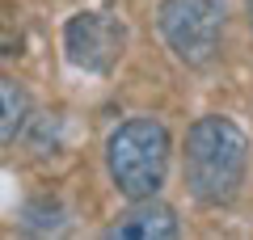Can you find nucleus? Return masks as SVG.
<instances>
[{
    "instance_id": "f257e3e1",
    "label": "nucleus",
    "mask_w": 253,
    "mask_h": 240,
    "mask_svg": "<svg viewBox=\"0 0 253 240\" xmlns=\"http://www.w3.org/2000/svg\"><path fill=\"white\" fill-rule=\"evenodd\" d=\"M249 139L232 118L207 114L186 135V186L203 206H228L241 194Z\"/></svg>"
},
{
    "instance_id": "f03ea898",
    "label": "nucleus",
    "mask_w": 253,
    "mask_h": 240,
    "mask_svg": "<svg viewBox=\"0 0 253 240\" xmlns=\"http://www.w3.org/2000/svg\"><path fill=\"white\" fill-rule=\"evenodd\" d=\"M106 169L123 198L148 202L161 194L169 169V131L156 118H126L106 143Z\"/></svg>"
},
{
    "instance_id": "7ed1b4c3",
    "label": "nucleus",
    "mask_w": 253,
    "mask_h": 240,
    "mask_svg": "<svg viewBox=\"0 0 253 240\" xmlns=\"http://www.w3.org/2000/svg\"><path fill=\"white\" fill-rule=\"evenodd\" d=\"M161 34L186 68H207L224 46L228 4L224 0H161Z\"/></svg>"
},
{
    "instance_id": "20e7f679",
    "label": "nucleus",
    "mask_w": 253,
    "mask_h": 240,
    "mask_svg": "<svg viewBox=\"0 0 253 240\" xmlns=\"http://www.w3.org/2000/svg\"><path fill=\"white\" fill-rule=\"evenodd\" d=\"M123 42H126V30L110 13H76L63 26L68 59L84 72H110L114 59L123 55Z\"/></svg>"
},
{
    "instance_id": "39448f33",
    "label": "nucleus",
    "mask_w": 253,
    "mask_h": 240,
    "mask_svg": "<svg viewBox=\"0 0 253 240\" xmlns=\"http://www.w3.org/2000/svg\"><path fill=\"white\" fill-rule=\"evenodd\" d=\"M101 240H177V215H173V206L156 202V198L131 202L101 232Z\"/></svg>"
},
{
    "instance_id": "423d86ee",
    "label": "nucleus",
    "mask_w": 253,
    "mask_h": 240,
    "mask_svg": "<svg viewBox=\"0 0 253 240\" xmlns=\"http://www.w3.org/2000/svg\"><path fill=\"white\" fill-rule=\"evenodd\" d=\"M26 114H30V97L21 89V80L0 72V143H9L26 126Z\"/></svg>"
},
{
    "instance_id": "0eeeda50",
    "label": "nucleus",
    "mask_w": 253,
    "mask_h": 240,
    "mask_svg": "<svg viewBox=\"0 0 253 240\" xmlns=\"http://www.w3.org/2000/svg\"><path fill=\"white\" fill-rule=\"evenodd\" d=\"M249 21H253V0H249Z\"/></svg>"
}]
</instances>
